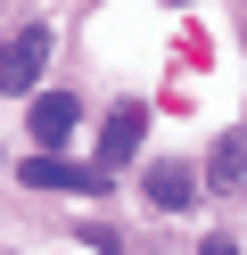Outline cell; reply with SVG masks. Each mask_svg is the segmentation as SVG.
<instances>
[{"mask_svg": "<svg viewBox=\"0 0 247 255\" xmlns=\"http://www.w3.org/2000/svg\"><path fill=\"white\" fill-rule=\"evenodd\" d=\"M148 206H165V214H181V206H198V173L190 165H148Z\"/></svg>", "mask_w": 247, "mask_h": 255, "instance_id": "obj_4", "label": "cell"}, {"mask_svg": "<svg viewBox=\"0 0 247 255\" xmlns=\"http://www.w3.org/2000/svg\"><path fill=\"white\" fill-rule=\"evenodd\" d=\"M16 181L25 189H66V198H99V189H107V173L99 165H66V156H25V165H16Z\"/></svg>", "mask_w": 247, "mask_h": 255, "instance_id": "obj_1", "label": "cell"}, {"mask_svg": "<svg viewBox=\"0 0 247 255\" xmlns=\"http://www.w3.org/2000/svg\"><path fill=\"white\" fill-rule=\"evenodd\" d=\"M140 132H148V107H140V99L107 107V124H99V173L132 165V156H140Z\"/></svg>", "mask_w": 247, "mask_h": 255, "instance_id": "obj_2", "label": "cell"}, {"mask_svg": "<svg viewBox=\"0 0 247 255\" xmlns=\"http://www.w3.org/2000/svg\"><path fill=\"white\" fill-rule=\"evenodd\" d=\"M49 66V25H25L16 41H0V91H33Z\"/></svg>", "mask_w": 247, "mask_h": 255, "instance_id": "obj_3", "label": "cell"}, {"mask_svg": "<svg viewBox=\"0 0 247 255\" xmlns=\"http://www.w3.org/2000/svg\"><path fill=\"white\" fill-rule=\"evenodd\" d=\"M74 116H82V107L66 99V91H41V99H33V140H41V148L58 156V140L74 132Z\"/></svg>", "mask_w": 247, "mask_h": 255, "instance_id": "obj_5", "label": "cell"}, {"mask_svg": "<svg viewBox=\"0 0 247 255\" xmlns=\"http://www.w3.org/2000/svg\"><path fill=\"white\" fill-rule=\"evenodd\" d=\"M198 255H239V247H231V239H206V247H198Z\"/></svg>", "mask_w": 247, "mask_h": 255, "instance_id": "obj_7", "label": "cell"}, {"mask_svg": "<svg viewBox=\"0 0 247 255\" xmlns=\"http://www.w3.org/2000/svg\"><path fill=\"white\" fill-rule=\"evenodd\" d=\"M206 173H214V181H223V189L239 181V173H247V132H231L223 148H214V165H206Z\"/></svg>", "mask_w": 247, "mask_h": 255, "instance_id": "obj_6", "label": "cell"}]
</instances>
